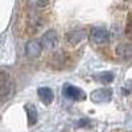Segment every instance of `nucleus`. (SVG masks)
Returning <instances> with one entry per match:
<instances>
[{
    "label": "nucleus",
    "instance_id": "f257e3e1",
    "mask_svg": "<svg viewBox=\"0 0 132 132\" xmlns=\"http://www.w3.org/2000/svg\"><path fill=\"white\" fill-rule=\"evenodd\" d=\"M15 90V85L11 81L8 73L4 70H0V101H5Z\"/></svg>",
    "mask_w": 132,
    "mask_h": 132
},
{
    "label": "nucleus",
    "instance_id": "f03ea898",
    "mask_svg": "<svg viewBox=\"0 0 132 132\" xmlns=\"http://www.w3.org/2000/svg\"><path fill=\"white\" fill-rule=\"evenodd\" d=\"M90 40L96 44V45H103V44H107L108 40H110V35L108 32L104 29V28H101V27H94L91 28L90 30Z\"/></svg>",
    "mask_w": 132,
    "mask_h": 132
},
{
    "label": "nucleus",
    "instance_id": "7ed1b4c3",
    "mask_svg": "<svg viewBox=\"0 0 132 132\" xmlns=\"http://www.w3.org/2000/svg\"><path fill=\"white\" fill-rule=\"evenodd\" d=\"M86 36H87V32L85 29H74V30L65 35V41L68 45L75 46V45H79V44L86 38Z\"/></svg>",
    "mask_w": 132,
    "mask_h": 132
},
{
    "label": "nucleus",
    "instance_id": "20e7f679",
    "mask_svg": "<svg viewBox=\"0 0 132 132\" xmlns=\"http://www.w3.org/2000/svg\"><path fill=\"white\" fill-rule=\"evenodd\" d=\"M25 52H27L28 57H38L41 54V52H42V44H41V41L40 40H30L27 44Z\"/></svg>",
    "mask_w": 132,
    "mask_h": 132
},
{
    "label": "nucleus",
    "instance_id": "39448f33",
    "mask_svg": "<svg viewBox=\"0 0 132 132\" xmlns=\"http://www.w3.org/2000/svg\"><path fill=\"white\" fill-rule=\"evenodd\" d=\"M57 33H56V30H53V29H50V30H48L45 35L42 36V38H41V44H42V48H46V49H52V48H54L57 45Z\"/></svg>",
    "mask_w": 132,
    "mask_h": 132
},
{
    "label": "nucleus",
    "instance_id": "423d86ee",
    "mask_svg": "<svg viewBox=\"0 0 132 132\" xmlns=\"http://www.w3.org/2000/svg\"><path fill=\"white\" fill-rule=\"evenodd\" d=\"M62 93H63V95L66 98L73 99V101H78V99H83L85 98V94L79 89H77V87H74L71 85H65Z\"/></svg>",
    "mask_w": 132,
    "mask_h": 132
},
{
    "label": "nucleus",
    "instance_id": "0eeeda50",
    "mask_svg": "<svg viewBox=\"0 0 132 132\" xmlns=\"http://www.w3.org/2000/svg\"><path fill=\"white\" fill-rule=\"evenodd\" d=\"M112 96V91L108 90V89H99V90H95L93 94H91V99L94 102H108Z\"/></svg>",
    "mask_w": 132,
    "mask_h": 132
},
{
    "label": "nucleus",
    "instance_id": "6e6552de",
    "mask_svg": "<svg viewBox=\"0 0 132 132\" xmlns=\"http://www.w3.org/2000/svg\"><path fill=\"white\" fill-rule=\"evenodd\" d=\"M116 54L122 58H132V44H120V45H118Z\"/></svg>",
    "mask_w": 132,
    "mask_h": 132
},
{
    "label": "nucleus",
    "instance_id": "1a4fd4ad",
    "mask_svg": "<svg viewBox=\"0 0 132 132\" xmlns=\"http://www.w3.org/2000/svg\"><path fill=\"white\" fill-rule=\"evenodd\" d=\"M38 96L45 104H50L53 102V99H54L53 91L49 89V87H41V89H38Z\"/></svg>",
    "mask_w": 132,
    "mask_h": 132
},
{
    "label": "nucleus",
    "instance_id": "9d476101",
    "mask_svg": "<svg viewBox=\"0 0 132 132\" xmlns=\"http://www.w3.org/2000/svg\"><path fill=\"white\" fill-rule=\"evenodd\" d=\"M27 114H28V122H29V126H33L36 123V118H37V112H36V108L28 104L27 106Z\"/></svg>",
    "mask_w": 132,
    "mask_h": 132
},
{
    "label": "nucleus",
    "instance_id": "9b49d317",
    "mask_svg": "<svg viewBox=\"0 0 132 132\" xmlns=\"http://www.w3.org/2000/svg\"><path fill=\"white\" fill-rule=\"evenodd\" d=\"M98 81L102 82V83H111L114 81V74L110 73V71L101 73V74L98 75Z\"/></svg>",
    "mask_w": 132,
    "mask_h": 132
},
{
    "label": "nucleus",
    "instance_id": "f8f14e48",
    "mask_svg": "<svg viewBox=\"0 0 132 132\" xmlns=\"http://www.w3.org/2000/svg\"><path fill=\"white\" fill-rule=\"evenodd\" d=\"M32 4L37 7V8H44V7H46L49 3H50V0H30Z\"/></svg>",
    "mask_w": 132,
    "mask_h": 132
}]
</instances>
